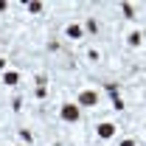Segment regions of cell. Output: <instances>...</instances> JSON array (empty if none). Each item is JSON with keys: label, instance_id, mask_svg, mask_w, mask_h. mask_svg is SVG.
Instances as JSON below:
<instances>
[{"label": "cell", "instance_id": "cell-1", "mask_svg": "<svg viewBox=\"0 0 146 146\" xmlns=\"http://www.w3.org/2000/svg\"><path fill=\"white\" fill-rule=\"evenodd\" d=\"M79 101H82L84 107H93V104H98V96H96L93 90H84L82 96H79Z\"/></svg>", "mask_w": 146, "mask_h": 146}, {"label": "cell", "instance_id": "cell-2", "mask_svg": "<svg viewBox=\"0 0 146 146\" xmlns=\"http://www.w3.org/2000/svg\"><path fill=\"white\" fill-rule=\"evenodd\" d=\"M62 118H65V121H76V118H79V110L70 107V104H68V107H62Z\"/></svg>", "mask_w": 146, "mask_h": 146}, {"label": "cell", "instance_id": "cell-3", "mask_svg": "<svg viewBox=\"0 0 146 146\" xmlns=\"http://www.w3.org/2000/svg\"><path fill=\"white\" fill-rule=\"evenodd\" d=\"M112 132H115V127H112V124H101V127H98V135H101V138H110Z\"/></svg>", "mask_w": 146, "mask_h": 146}, {"label": "cell", "instance_id": "cell-4", "mask_svg": "<svg viewBox=\"0 0 146 146\" xmlns=\"http://www.w3.org/2000/svg\"><path fill=\"white\" fill-rule=\"evenodd\" d=\"M68 36L79 39V36H82V28H79V25H68Z\"/></svg>", "mask_w": 146, "mask_h": 146}, {"label": "cell", "instance_id": "cell-5", "mask_svg": "<svg viewBox=\"0 0 146 146\" xmlns=\"http://www.w3.org/2000/svg\"><path fill=\"white\" fill-rule=\"evenodd\" d=\"M17 79H20L17 73H6V79H3V82H6V84H17Z\"/></svg>", "mask_w": 146, "mask_h": 146}, {"label": "cell", "instance_id": "cell-6", "mask_svg": "<svg viewBox=\"0 0 146 146\" xmlns=\"http://www.w3.org/2000/svg\"><path fill=\"white\" fill-rule=\"evenodd\" d=\"M124 14H127V17H135V11H132V6H129V3H124Z\"/></svg>", "mask_w": 146, "mask_h": 146}, {"label": "cell", "instance_id": "cell-7", "mask_svg": "<svg viewBox=\"0 0 146 146\" xmlns=\"http://www.w3.org/2000/svg\"><path fill=\"white\" fill-rule=\"evenodd\" d=\"M121 146H135V143H132V141H124V143H121Z\"/></svg>", "mask_w": 146, "mask_h": 146}]
</instances>
